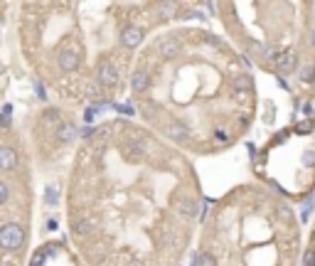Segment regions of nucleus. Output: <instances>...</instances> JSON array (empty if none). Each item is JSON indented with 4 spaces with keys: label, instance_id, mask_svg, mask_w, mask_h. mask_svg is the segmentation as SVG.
<instances>
[{
    "label": "nucleus",
    "instance_id": "f257e3e1",
    "mask_svg": "<svg viewBox=\"0 0 315 266\" xmlns=\"http://www.w3.org/2000/svg\"><path fill=\"white\" fill-rule=\"evenodd\" d=\"M25 237H28V232L20 222H5L0 227V247L5 252H17L25 244Z\"/></svg>",
    "mask_w": 315,
    "mask_h": 266
},
{
    "label": "nucleus",
    "instance_id": "f03ea898",
    "mask_svg": "<svg viewBox=\"0 0 315 266\" xmlns=\"http://www.w3.org/2000/svg\"><path fill=\"white\" fill-rule=\"evenodd\" d=\"M96 82L101 86H106V89H113V86L121 82V71H118V67H116L113 62H104V64L96 69Z\"/></svg>",
    "mask_w": 315,
    "mask_h": 266
},
{
    "label": "nucleus",
    "instance_id": "7ed1b4c3",
    "mask_svg": "<svg viewBox=\"0 0 315 266\" xmlns=\"http://www.w3.org/2000/svg\"><path fill=\"white\" fill-rule=\"evenodd\" d=\"M155 52L163 57V59H175L182 52V42H180L178 37H170L167 35V37H163L160 42L155 44Z\"/></svg>",
    "mask_w": 315,
    "mask_h": 266
},
{
    "label": "nucleus",
    "instance_id": "20e7f679",
    "mask_svg": "<svg viewBox=\"0 0 315 266\" xmlns=\"http://www.w3.org/2000/svg\"><path fill=\"white\" fill-rule=\"evenodd\" d=\"M57 62H59V69L62 71H74V69H79L82 57H79V52H74V50H64V52H59Z\"/></svg>",
    "mask_w": 315,
    "mask_h": 266
},
{
    "label": "nucleus",
    "instance_id": "39448f33",
    "mask_svg": "<svg viewBox=\"0 0 315 266\" xmlns=\"http://www.w3.org/2000/svg\"><path fill=\"white\" fill-rule=\"evenodd\" d=\"M143 28H136V25H131V28H126L124 32H121V44L124 47H128V50H136L138 44L143 42Z\"/></svg>",
    "mask_w": 315,
    "mask_h": 266
},
{
    "label": "nucleus",
    "instance_id": "423d86ee",
    "mask_svg": "<svg viewBox=\"0 0 315 266\" xmlns=\"http://www.w3.org/2000/svg\"><path fill=\"white\" fill-rule=\"evenodd\" d=\"M17 151L15 148H10V146H3L0 148V170L3 173H10V170L17 168Z\"/></svg>",
    "mask_w": 315,
    "mask_h": 266
},
{
    "label": "nucleus",
    "instance_id": "0eeeda50",
    "mask_svg": "<svg viewBox=\"0 0 315 266\" xmlns=\"http://www.w3.org/2000/svg\"><path fill=\"white\" fill-rule=\"evenodd\" d=\"M165 136L170 140H175V143H185V140L190 138V131L185 124H178V121H173V124H167L165 126Z\"/></svg>",
    "mask_w": 315,
    "mask_h": 266
},
{
    "label": "nucleus",
    "instance_id": "6e6552de",
    "mask_svg": "<svg viewBox=\"0 0 315 266\" xmlns=\"http://www.w3.org/2000/svg\"><path fill=\"white\" fill-rule=\"evenodd\" d=\"M178 0H160L158 3V8H155V13H158V17L160 20H173V17H178Z\"/></svg>",
    "mask_w": 315,
    "mask_h": 266
},
{
    "label": "nucleus",
    "instance_id": "1a4fd4ad",
    "mask_svg": "<svg viewBox=\"0 0 315 266\" xmlns=\"http://www.w3.org/2000/svg\"><path fill=\"white\" fill-rule=\"evenodd\" d=\"M79 136V128L74 126V124H69V121H59L57 124V140L59 143H69V140H74Z\"/></svg>",
    "mask_w": 315,
    "mask_h": 266
},
{
    "label": "nucleus",
    "instance_id": "9d476101",
    "mask_svg": "<svg viewBox=\"0 0 315 266\" xmlns=\"http://www.w3.org/2000/svg\"><path fill=\"white\" fill-rule=\"evenodd\" d=\"M148 86H151V74L143 69H138L133 77H131V89L136 91V94H143V91H148Z\"/></svg>",
    "mask_w": 315,
    "mask_h": 266
},
{
    "label": "nucleus",
    "instance_id": "9b49d317",
    "mask_svg": "<svg viewBox=\"0 0 315 266\" xmlns=\"http://www.w3.org/2000/svg\"><path fill=\"white\" fill-rule=\"evenodd\" d=\"M251 55L263 59V62H271V59H278V50L274 44H254L251 47Z\"/></svg>",
    "mask_w": 315,
    "mask_h": 266
},
{
    "label": "nucleus",
    "instance_id": "f8f14e48",
    "mask_svg": "<svg viewBox=\"0 0 315 266\" xmlns=\"http://www.w3.org/2000/svg\"><path fill=\"white\" fill-rule=\"evenodd\" d=\"M71 232H74L77 237L91 234V232H94V220H91V217H79V220H74V222H71Z\"/></svg>",
    "mask_w": 315,
    "mask_h": 266
},
{
    "label": "nucleus",
    "instance_id": "ddd939ff",
    "mask_svg": "<svg viewBox=\"0 0 315 266\" xmlns=\"http://www.w3.org/2000/svg\"><path fill=\"white\" fill-rule=\"evenodd\" d=\"M296 67V52L293 50H286V52H281L278 59H276V69L278 71H290Z\"/></svg>",
    "mask_w": 315,
    "mask_h": 266
},
{
    "label": "nucleus",
    "instance_id": "4468645a",
    "mask_svg": "<svg viewBox=\"0 0 315 266\" xmlns=\"http://www.w3.org/2000/svg\"><path fill=\"white\" fill-rule=\"evenodd\" d=\"M143 153H146V146H143V143H128V146H126V158H128L131 163H138V160L143 158Z\"/></svg>",
    "mask_w": 315,
    "mask_h": 266
},
{
    "label": "nucleus",
    "instance_id": "2eb2a0df",
    "mask_svg": "<svg viewBox=\"0 0 315 266\" xmlns=\"http://www.w3.org/2000/svg\"><path fill=\"white\" fill-rule=\"evenodd\" d=\"M178 212L182 217H197V205L192 202V200H178Z\"/></svg>",
    "mask_w": 315,
    "mask_h": 266
},
{
    "label": "nucleus",
    "instance_id": "dca6fc26",
    "mask_svg": "<svg viewBox=\"0 0 315 266\" xmlns=\"http://www.w3.org/2000/svg\"><path fill=\"white\" fill-rule=\"evenodd\" d=\"M249 89H251V77H249V74H236V79H234V91H236V94H247Z\"/></svg>",
    "mask_w": 315,
    "mask_h": 266
},
{
    "label": "nucleus",
    "instance_id": "f3484780",
    "mask_svg": "<svg viewBox=\"0 0 315 266\" xmlns=\"http://www.w3.org/2000/svg\"><path fill=\"white\" fill-rule=\"evenodd\" d=\"M192 266H217V261H214V256L209 252H202L192 256Z\"/></svg>",
    "mask_w": 315,
    "mask_h": 266
},
{
    "label": "nucleus",
    "instance_id": "a211bd4d",
    "mask_svg": "<svg viewBox=\"0 0 315 266\" xmlns=\"http://www.w3.org/2000/svg\"><path fill=\"white\" fill-rule=\"evenodd\" d=\"M10 182L8 180H0V205H8L10 202Z\"/></svg>",
    "mask_w": 315,
    "mask_h": 266
},
{
    "label": "nucleus",
    "instance_id": "6ab92c4d",
    "mask_svg": "<svg viewBox=\"0 0 315 266\" xmlns=\"http://www.w3.org/2000/svg\"><path fill=\"white\" fill-rule=\"evenodd\" d=\"M313 205H315V197L310 195L308 200H305V205H303V212H301V220L303 222H308L310 220V212H313Z\"/></svg>",
    "mask_w": 315,
    "mask_h": 266
},
{
    "label": "nucleus",
    "instance_id": "aec40b11",
    "mask_svg": "<svg viewBox=\"0 0 315 266\" xmlns=\"http://www.w3.org/2000/svg\"><path fill=\"white\" fill-rule=\"evenodd\" d=\"M10 124H13V106L5 104L3 106V128H10Z\"/></svg>",
    "mask_w": 315,
    "mask_h": 266
},
{
    "label": "nucleus",
    "instance_id": "412c9836",
    "mask_svg": "<svg viewBox=\"0 0 315 266\" xmlns=\"http://www.w3.org/2000/svg\"><path fill=\"white\" fill-rule=\"evenodd\" d=\"M296 131H298L301 136H308V133L313 131V121L308 118V121H301V124H296Z\"/></svg>",
    "mask_w": 315,
    "mask_h": 266
},
{
    "label": "nucleus",
    "instance_id": "4be33fe9",
    "mask_svg": "<svg viewBox=\"0 0 315 266\" xmlns=\"http://www.w3.org/2000/svg\"><path fill=\"white\" fill-rule=\"evenodd\" d=\"M301 82H305V84L315 82V67H305V69L301 71Z\"/></svg>",
    "mask_w": 315,
    "mask_h": 266
},
{
    "label": "nucleus",
    "instance_id": "5701e85b",
    "mask_svg": "<svg viewBox=\"0 0 315 266\" xmlns=\"http://www.w3.org/2000/svg\"><path fill=\"white\" fill-rule=\"evenodd\" d=\"M303 165H305V168H313L315 165V151H305V153H303Z\"/></svg>",
    "mask_w": 315,
    "mask_h": 266
},
{
    "label": "nucleus",
    "instance_id": "b1692460",
    "mask_svg": "<svg viewBox=\"0 0 315 266\" xmlns=\"http://www.w3.org/2000/svg\"><path fill=\"white\" fill-rule=\"evenodd\" d=\"M35 96L40 99V101H47V91H44V84H40V82H35Z\"/></svg>",
    "mask_w": 315,
    "mask_h": 266
},
{
    "label": "nucleus",
    "instance_id": "393cba45",
    "mask_svg": "<svg viewBox=\"0 0 315 266\" xmlns=\"http://www.w3.org/2000/svg\"><path fill=\"white\" fill-rule=\"evenodd\" d=\"M303 266H315V249L305 252V256H303Z\"/></svg>",
    "mask_w": 315,
    "mask_h": 266
},
{
    "label": "nucleus",
    "instance_id": "a878e982",
    "mask_svg": "<svg viewBox=\"0 0 315 266\" xmlns=\"http://www.w3.org/2000/svg\"><path fill=\"white\" fill-rule=\"evenodd\" d=\"M214 140H217V143H227V140H229V136H227V131H214Z\"/></svg>",
    "mask_w": 315,
    "mask_h": 266
},
{
    "label": "nucleus",
    "instance_id": "bb28decb",
    "mask_svg": "<svg viewBox=\"0 0 315 266\" xmlns=\"http://www.w3.org/2000/svg\"><path fill=\"white\" fill-rule=\"evenodd\" d=\"M47 202H50V205H55V202H57V192H55V187H50V190H47Z\"/></svg>",
    "mask_w": 315,
    "mask_h": 266
},
{
    "label": "nucleus",
    "instance_id": "cd10ccee",
    "mask_svg": "<svg viewBox=\"0 0 315 266\" xmlns=\"http://www.w3.org/2000/svg\"><path fill=\"white\" fill-rule=\"evenodd\" d=\"M44 121H59V116H57V111H47Z\"/></svg>",
    "mask_w": 315,
    "mask_h": 266
},
{
    "label": "nucleus",
    "instance_id": "c85d7f7f",
    "mask_svg": "<svg viewBox=\"0 0 315 266\" xmlns=\"http://www.w3.org/2000/svg\"><path fill=\"white\" fill-rule=\"evenodd\" d=\"M89 96H91V99H96V96H99V91H96V86H89Z\"/></svg>",
    "mask_w": 315,
    "mask_h": 266
},
{
    "label": "nucleus",
    "instance_id": "c756f323",
    "mask_svg": "<svg viewBox=\"0 0 315 266\" xmlns=\"http://www.w3.org/2000/svg\"><path fill=\"white\" fill-rule=\"evenodd\" d=\"M303 111H305V116H313V106H310V104H305V109H303Z\"/></svg>",
    "mask_w": 315,
    "mask_h": 266
},
{
    "label": "nucleus",
    "instance_id": "7c9ffc66",
    "mask_svg": "<svg viewBox=\"0 0 315 266\" xmlns=\"http://www.w3.org/2000/svg\"><path fill=\"white\" fill-rule=\"evenodd\" d=\"M310 42H313V44H315V32H313V37H310Z\"/></svg>",
    "mask_w": 315,
    "mask_h": 266
},
{
    "label": "nucleus",
    "instance_id": "2f4dec72",
    "mask_svg": "<svg viewBox=\"0 0 315 266\" xmlns=\"http://www.w3.org/2000/svg\"><path fill=\"white\" fill-rule=\"evenodd\" d=\"M3 266H10V264H3Z\"/></svg>",
    "mask_w": 315,
    "mask_h": 266
}]
</instances>
